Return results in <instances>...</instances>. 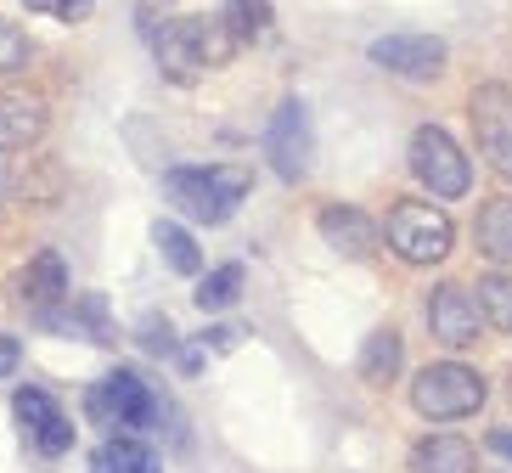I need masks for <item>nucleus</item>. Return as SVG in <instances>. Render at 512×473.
<instances>
[{
  "label": "nucleus",
  "mask_w": 512,
  "mask_h": 473,
  "mask_svg": "<svg viewBox=\"0 0 512 473\" xmlns=\"http://www.w3.org/2000/svg\"><path fill=\"white\" fill-rule=\"evenodd\" d=\"M231 51H237V40L220 17H169L164 29L152 34V57H158V74L169 85H197Z\"/></svg>",
  "instance_id": "obj_1"
},
{
  "label": "nucleus",
  "mask_w": 512,
  "mask_h": 473,
  "mask_svg": "<svg viewBox=\"0 0 512 473\" xmlns=\"http://www.w3.org/2000/svg\"><path fill=\"white\" fill-rule=\"evenodd\" d=\"M248 186H254V175L237 164H181L164 175V198L197 226H226L237 203L248 198Z\"/></svg>",
  "instance_id": "obj_2"
},
{
  "label": "nucleus",
  "mask_w": 512,
  "mask_h": 473,
  "mask_svg": "<svg viewBox=\"0 0 512 473\" xmlns=\"http://www.w3.org/2000/svg\"><path fill=\"white\" fill-rule=\"evenodd\" d=\"M85 412H91V423L107 428V434H158V423L175 417L130 367H113L107 378H96L91 395H85Z\"/></svg>",
  "instance_id": "obj_3"
},
{
  "label": "nucleus",
  "mask_w": 512,
  "mask_h": 473,
  "mask_svg": "<svg viewBox=\"0 0 512 473\" xmlns=\"http://www.w3.org/2000/svg\"><path fill=\"white\" fill-rule=\"evenodd\" d=\"M484 395H490L484 378L473 367H462V361H434L411 383V406L428 423H462V417H473L484 406Z\"/></svg>",
  "instance_id": "obj_4"
},
{
  "label": "nucleus",
  "mask_w": 512,
  "mask_h": 473,
  "mask_svg": "<svg viewBox=\"0 0 512 473\" xmlns=\"http://www.w3.org/2000/svg\"><path fill=\"white\" fill-rule=\"evenodd\" d=\"M383 237H389V248L406 265H439L445 254H451V243H456V226H451V214L439 209V203L406 198V203H394L389 209Z\"/></svg>",
  "instance_id": "obj_5"
},
{
  "label": "nucleus",
  "mask_w": 512,
  "mask_h": 473,
  "mask_svg": "<svg viewBox=\"0 0 512 473\" xmlns=\"http://www.w3.org/2000/svg\"><path fill=\"white\" fill-rule=\"evenodd\" d=\"M411 175L434 198H467V186H473L467 153L451 141V130H439V124H422L417 136H411Z\"/></svg>",
  "instance_id": "obj_6"
},
{
  "label": "nucleus",
  "mask_w": 512,
  "mask_h": 473,
  "mask_svg": "<svg viewBox=\"0 0 512 473\" xmlns=\"http://www.w3.org/2000/svg\"><path fill=\"white\" fill-rule=\"evenodd\" d=\"M467 119H473V141L490 158V169L501 181H512V85H501V79L479 85L467 96Z\"/></svg>",
  "instance_id": "obj_7"
},
{
  "label": "nucleus",
  "mask_w": 512,
  "mask_h": 473,
  "mask_svg": "<svg viewBox=\"0 0 512 473\" xmlns=\"http://www.w3.org/2000/svg\"><path fill=\"white\" fill-rule=\"evenodd\" d=\"M6 299H12L17 310H29L34 321H51L57 316V305H68V265H62L57 248H40L23 271H12V282H6Z\"/></svg>",
  "instance_id": "obj_8"
},
{
  "label": "nucleus",
  "mask_w": 512,
  "mask_h": 473,
  "mask_svg": "<svg viewBox=\"0 0 512 473\" xmlns=\"http://www.w3.org/2000/svg\"><path fill=\"white\" fill-rule=\"evenodd\" d=\"M310 153H316V136H310V113H304L299 96H287V102L271 113V130H265V158L276 164V175H282V181H304Z\"/></svg>",
  "instance_id": "obj_9"
},
{
  "label": "nucleus",
  "mask_w": 512,
  "mask_h": 473,
  "mask_svg": "<svg viewBox=\"0 0 512 473\" xmlns=\"http://www.w3.org/2000/svg\"><path fill=\"white\" fill-rule=\"evenodd\" d=\"M12 417L17 428H23V440L40 451V457H68V445H74V428H68V417H62V406L46 395V389H17L12 395Z\"/></svg>",
  "instance_id": "obj_10"
},
{
  "label": "nucleus",
  "mask_w": 512,
  "mask_h": 473,
  "mask_svg": "<svg viewBox=\"0 0 512 473\" xmlns=\"http://www.w3.org/2000/svg\"><path fill=\"white\" fill-rule=\"evenodd\" d=\"M428 327H434V338L445 344V350H467V344L479 338V327H484L473 288H462V282H439V288L428 293Z\"/></svg>",
  "instance_id": "obj_11"
},
{
  "label": "nucleus",
  "mask_w": 512,
  "mask_h": 473,
  "mask_svg": "<svg viewBox=\"0 0 512 473\" xmlns=\"http://www.w3.org/2000/svg\"><path fill=\"white\" fill-rule=\"evenodd\" d=\"M366 57H372L383 74H400V79L445 74V40H434V34H383V40H372Z\"/></svg>",
  "instance_id": "obj_12"
},
{
  "label": "nucleus",
  "mask_w": 512,
  "mask_h": 473,
  "mask_svg": "<svg viewBox=\"0 0 512 473\" xmlns=\"http://www.w3.org/2000/svg\"><path fill=\"white\" fill-rule=\"evenodd\" d=\"M51 107L34 91H6L0 96V153H29L34 141L46 136Z\"/></svg>",
  "instance_id": "obj_13"
},
{
  "label": "nucleus",
  "mask_w": 512,
  "mask_h": 473,
  "mask_svg": "<svg viewBox=\"0 0 512 473\" xmlns=\"http://www.w3.org/2000/svg\"><path fill=\"white\" fill-rule=\"evenodd\" d=\"M316 226H321V237H327V243L338 248V254H349V260L372 254L377 237H383V231H377V220H372V214H361L355 203H327Z\"/></svg>",
  "instance_id": "obj_14"
},
{
  "label": "nucleus",
  "mask_w": 512,
  "mask_h": 473,
  "mask_svg": "<svg viewBox=\"0 0 512 473\" xmlns=\"http://www.w3.org/2000/svg\"><path fill=\"white\" fill-rule=\"evenodd\" d=\"M473 445L462 434H428V440L411 451V473H473Z\"/></svg>",
  "instance_id": "obj_15"
},
{
  "label": "nucleus",
  "mask_w": 512,
  "mask_h": 473,
  "mask_svg": "<svg viewBox=\"0 0 512 473\" xmlns=\"http://www.w3.org/2000/svg\"><path fill=\"white\" fill-rule=\"evenodd\" d=\"M91 473H158V457L136 434H107L91 457Z\"/></svg>",
  "instance_id": "obj_16"
},
{
  "label": "nucleus",
  "mask_w": 512,
  "mask_h": 473,
  "mask_svg": "<svg viewBox=\"0 0 512 473\" xmlns=\"http://www.w3.org/2000/svg\"><path fill=\"white\" fill-rule=\"evenodd\" d=\"M479 254L490 265H512V198H490L479 209Z\"/></svg>",
  "instance_id": "obj_17"
},
{
  "label": "nucleus",
  "mask_w": 512,
  "mask_h": 473,
  "mask_svg": "<svg viewBox=\"0 0 512 473\" xmlns=\"http://www.w3.org/2000/svg\"><path fill=\"white\" fill-rule=\"evenodd\" d=\"M152 243H158V254H164L169 271H181V276H197L203 271V248L192 243V231L175 226V220H158L152 226Z\"/></svg>",
  "instance_id": "obj_18"
},
{
  "label": "nucleus",
  "mask_w": 512,
  "mask_h": 473,
  "mask_svg": "<svg viewBox=\"0 0 512 473\" xmlns=\"http://www.w3.org/2000/svg\"><path fill=\"white\" fill-rule=\"evenodd\" d=\"M394 372H400V333H394V327H377V333L366 338V350H361V378L366 383H389Z\"/></svg>",
  "instance_id": "obj_19"
},
{
  "label": "nucleus",
  "mask_w": 512,
  "mask_h": 473,
  "mask_svg": "<svg viewBox=\"0 0 512 473\" xmlns=\"http://www.w3.org/2000/svg\"><path fill=\"white\" fill-rule=\"evenodd\" d=\"M473 299H479V316L490 321V327L512 333V271H490L479 288H473Z\"/></svg>",
  "instance_id": "obj_20"
},
{
  "label": "nucleus",
  "mask_w": 512,
  "mask_h": 473,
  "mask_svg": "<svg viewBox=\"0 0 512 473\" xmlns=\"http://www.w3.org/2000/svg\"><path fill=\"white\" fill-rule=\"evenodd\" d=\"M231 29V40H259V34H271L276 12H271V0H226V17H220Z\"/></svg>",
  "instance_id": "obj_21"
},
{
  "label": "nucleus",
  "mask_w": 512,
  "mask_h": 473,
  "mask_svg": "<svg viewBox=\"0 0 512 473\" xmlns=\"http://www.w3.org/2000/svg\"><path fill=\"white\" fill-rule=\"evenodd\" d=\"M237 293H242V265H220V271H209L197 282L192 299H197V310H214V316H220V310L237 305Z\"/></svg>",
  "instance_id": "obj_22"
},
{
  "label": "nucleus",
  "mask_w": 512,
  "mask_h": 473,
  "mask_svg": "<svg viewBox=\"0 0 512 473\" xmlns=\"http://www.w3.org/2000/svg\"><path fill=\"white\" fill-rule=\"evenodd\" d=\"M34 46H29V34L17 29V23H6L0 17V74H17V68H29Z\"/></svg>",
  "instance_id": "obj_23"
},
{
  "label": "nucleus",
  "mask_w": 512,
  "mask_h": 473,
  "mask_svg": "<svg viewBox=\"0 0 512 473\" xmlns=\"http://www.w3.org/2000/svg\"><path fill=\"white\" fill-rule=\"evenodd\" d=\"M23 6L40 17H57V23H85L96 12V0H23Z\"/></svg>",
  "instance_id": "obj_24"
},
{
  "label": "nucleus",
  "mask_w": 512,
  "mask_h": 473,
  "mask_svg": "<svg viewBox=\"0 0 512 473\" xmlns=\"http://www.w3.org/2000/svg\"><path fill=\"white\" fill-rule=\"evenodd\" d=\"M141 350H152V355H181L169 316H147V321H141Z\"/></svg>",
  "instance_id": "obj_25"
},
{
  "label": "nucleus",
  "mask_w": 512,
  "mask_h": 473,
  "mask_svg": "<svg viewBox=\"0 0 512 473\" xmlns=\"http://www.w3.org/2000/svg\"><path fill=\"white\" fill-rule=\"evenodd\" d=\"M17 367H23V338H12V333H0V383L12 378Z\"/></svg>",
  "instance_id": "obj_26"
},
{
  "label": "nucleus",
  "mask_w": 512,
  "mask_h": 473,
  "mask_svg": "<svg viewBox=\"0 0 512 473\" xmlns=\"http://www.w3.org/2000/svg\"><path fill=\"white\" fill-rule=\"evenodd\" d=\"M12 186H17V164L0 153V209H6V198H12Z\"/></svg>",
  "instance_id": "obj_27"
},
{
  "label": "nucleus",
  "mask_w": 512,
  "mask_h": 473,
  "mask_svg": "<svg viewBox=\"0 0 512 473\" xmlns=\"http://www.w3.org/2000/svg\"><path fill=\"white\" fill-rule=\"evenodd\" d=\"M490 451L512 462V428H490Z\"/></svg>",
  "instance_id": "obj_28"
},
{
  "label": "nucleus",
  "mask_w": 512,
  "mask_h": 473,
  "mask_svg": "<svg viewBox=\"0 0 512 473\" xmlns=\"http://www.w3.org/2000/svg\"><path fill=\"white\" fill-rule=\"evenodd\" d=\"M501 395H507V406H512V367H507V389H501Z\"/></svg>",
  "instance_id": "obj_29"
}]
</instances>
